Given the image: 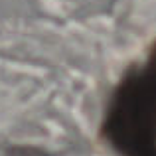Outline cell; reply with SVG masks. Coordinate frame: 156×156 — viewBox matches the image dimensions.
Returning a JSON list of instances; mask_svg holds the SVG:
<instances>
[{"mask_svg": "<svg viewBox=\"0 0 156 156\" xmlns=\"http://www.w3.org/2000/svg\"><path fill=\"white\" fill-rule=\"evenodd\" d=\"M103 136L121 156H156V46L148 61L115 91Z\"/></svg>", "mask_w": 156, "mask_h": 156, "instance_id": "obj_1", "label": "cell"}]
</instances>
